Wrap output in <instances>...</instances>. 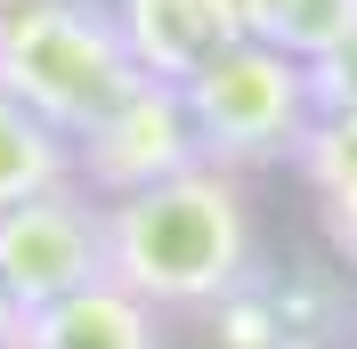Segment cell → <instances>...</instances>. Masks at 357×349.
<instances>
[{"label": "cell", "instance_id": "obj_2", "mask_svg": "<svg viewBox=\"0 0 357 349\" xmlns=\"http://www.w3.org/2000/svg\"><path fill=\"white\" fill-rule=\"evenodd\" d=\"M146 82L114 24V0H8L0 8V89L49 131H98Z\"/></svg>", "mask_w": 357, "mask_h": 349}, {"label": "cell", "instance_id": "obj_10", "mask_svg": "<svg viewBox=\"0 0 357 349\" xmlns=\"http://www.w3.org/2000/svg\"><path fill=\"white\" fill-rule=\"evenodd\" d=\"M349 33H357V0H244V41H268L301 66L333 57Z\"/></svg>", "mask_w": 357, "mask_h": 349}, {"label": "cell", "instance_id": "obj_11", "mask_svg": "<svg viewBox=\"0 0 357 349\" xmlns=\"http://www.w3.org/2000/svg\"><path fill=\"white\" fill-rule=\"evenodd\" d=\"M309 98H317V114H357V33L333 49V57L309 66Z\"/></svg>", "mask_w": 357, "mask_h": 349}, {"label": "cell", "instance_id": "obj_8", "mask_svg": "<svg viewBox=\"0 0 357 349\" xmlns=\"http://www.w3.org/2000/svg\"><path fill=\"white\" fill-rule=\"evenodd\" d=\"M292 171L309 179L317 195V228L333 244V260L357 268V114H317L301 154H292Z\"/></svg>", "mask_w": 357, "mask_h": 349}, {"label": "cell", "instance_id": "obj_4", "mask_svg": "<svg viewBox=\"0 0 357 349\" xmlns=\"http://www.w3.org/2000/svg\"><path fill=\"white\" fill-rule=\"evenodd\" d=\"M98 276H106V203L89 187H49L0 211V292L17 301V317H41Z\"/></svg>", "mask_w": 357, "mask_h": 349}, {"label": "cell", "instance_id": "obj_5", "mask_svg": "<svg viewBox=\"0 0 357 349\" xmlns=\"http://www.w3.org/2000/svg\"><path fill=\"white\" fill-rule=\"evenodd\" d=\"M195 163L203 154H195V131H187V106H178L171 82H138L98 131L73 138V187H89L98 203L146 195V187L195 171Z\"/></svg>", "mask_w": 357, "mask_h": 349}, {"label": "cell", "instance_id": "obj_3", "mask_svg": "<svg viewBox=\"0 0 357 349\" xmlns=\"http://www.w3.org/2000/svg\"><path fill=\"white\" fill-rule=\"evenodd\" d=\"M178 106H187V131H195V154L211 171H268V163H292L301 138L317 122L309 98V66L284 57L268 41H227L211 49L187 82H178Z\"/></svg>", "mask_w": 357, "mask_h": 349}, {"label": "cell", "instance_id": "obj_13", "mask_svg": "<svg viewBox=\"0 0 357 349\" xmlns=\"http://www.w3.org/2000/svg\"><path fill=\"white\" fill-rule=\"evenodd\" d=\"M349 325H357V301H349Z\"/></svg>", "mask_w": 357, "mask_h": 349}, {"label": "cell", "instance_id": "obj_1", "mask_svg": "<svg viewBox=\"0 0 357 349\" xmlns=\"http://www.w3.org/2000/svg\"><path fill=\"white\" fill-rule=\"evenodd\" d=\"M106 276L146 309H220L260 276L252 187L236 171L195 163L146 195L106 203Z\"/></svg>", "mask_w": 357, "mask_h": 349}, {"label": "cell", "instance_id": "obj_12", "mask_svg": "<svg viewBox=\"0 0 357 349\" xmlns=\"http://www.w3.org/2000/svg\"><path fill=\"white\" fill-rule=\"evenodd\" d=\"M0 349H24V317H17V301L0 292Z\"/></svg>", "mask_w": 357, "mask_h": 349}, {"label": "cell", "instance_id": "obj_6", "mask_svg": "<svg viewBox=\"0 0 357 349\" xmlns=\"http://www.w3.org/2000/svg\"><path fill=\"white\" fill-rule=\"evenodd\" d=\"M114 24H122L138 73L178 89L211 49L244 41V0H114Z\"/></svg>", "mask_w": 357, "mask_h": 349}, {"label": "cell", "instance_id": "obj_9", "mask_svg": "<svg viewBox=\"0 0 357 349\" xmlns=\"http://www.w3.org/2000/svg\"><path fill=\"white\" fill-rule=\"evenodd\" d=\"M49 187H73V138L0 89V211L49 195Z\"/></svg>", "mask_w": 357, "mask_h": 349}, {"label": "cell", "instance_id": "obj_7", "mask_svg": "<svg viewBox=\"0 0 357 349\" xmlns=\"http://www.w3.org/2000/svg\"><path fill=\"white\" fill-rule=\"evenodd\" d=\"M24 349H162V309L98 276L82 292H66L57 309L24 317Z\"/></svg>", "mask_w": 357, "mask_h": 349}]
</instances>
